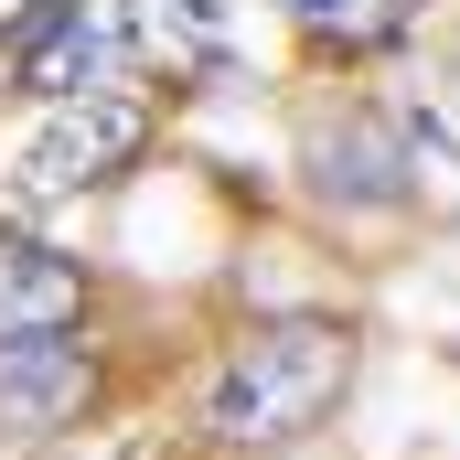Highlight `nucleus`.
<instances>
[{
    "label": "nucleus",
    "instance_id": "obj_1",
    "mask_svg": "<svg viewBox=\"0 0 460 460\" xmlns=\"http://www.w3.org/2000/svg\"><path fill=\"white\" fill-rule=\"evenodd\" d=\"M343 385H353V322L289 311V322H257L226 353V375L204 396V429L226 450H289L343 407Z\"/></svg>",
    "mask_w": 460,
    "mask_h": 460
},
{
    "label": "nucleus",
    "instance_id": "obj_2",
    "mask_svg": "<svg viewBox=\"0 0 460 460\" xmlns=\"http://www.w3.org/2000/svg\"><path fill=\"white\" fill-rule=\"evenodd\" d=\"M150 150V108L139 97H118V86H75V97H54L43 128H32V150H22V193H97L118 182L128 161Z\"/></svg>",
    "mask_w": 460,
    "mask_h": 460
},
{
    "label": "nucleus",
    "instance_id": "obj_3",
    "mask_svg": "<svg viewBox=\"0 0 460 460\" xmlns=\"http://www.w3.org/2000/svg\"><path fill=\"white\" fill-rule=\"evenodd\" d=\"M86 396H97V353L75 343V322H54V332H0V429L54 439V429L86 418Z\"/></svg>",
    "mask_w": 460,
    "mask_h": 460
},
{
    "label": "nucleus",
    "instance_id": "obj_4",
    "mask_svg": "<svg viewBox=\"0 0 460 460\" xmlns=\"http://www.w3.org/2000/svg\"><path fill=\"white\" fill-rule=\"evenodd\" d=\"M311 182L332 193V204H407L418 193V139L396 128V118H375V108H353V118H322L311 128Z\"/></svg>",
    "mask_w": 460,
    "mask_h": 460
},
{
    "label": "nucleus",
    "instance_id": "obj_5",
    "mask_svg": "<svg viewBox=\"0 0 460 460\" xmlns=\"http://www.w3.org/2000/svg\"><path fill=\"white\" fill-rule=\"evenodd\" d=\"M118 32L139 65H161L182 86H215L235 65V0H118Z\"/></svg>",
    "mask_w": 460,
    "mask_h": 460
},
{
    "label": "nucleus",
    "instance_id": "obj_6",
    "mask_svg": "<svg viewBox=\"0 0 460 460\" xmlns=\"http://www.w3.org/2000/svg\"><path fill=\"white\" fill-rule=\"evenodd\" d=\"M75 311H86V268L32 235H0V332H54Z\"/></svg>",
    "mask_w": 460,
    "mask_h": 460
},
{
    "label": "nucleus",
    "instance_id": "obj_7",
    "mask_svg": "<svg viewBox=\"0 0 460 460\" xmlns=\"http://www.w3.org/2000/svg\"><path fill=\"white\" fill-rule=\"evenodd\" d=\"M289 22H300L322 54H385V43H407L418 0H289Z\"/></svg>",
    "mask_w": 460,
    "mask_h": 460
}]
</instances>
